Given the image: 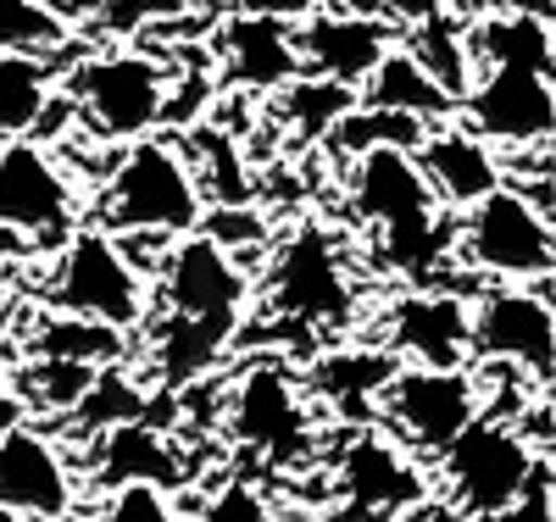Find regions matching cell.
Returning <instances> with one entry per match:
<instances>
[{
  "label": "cell",
  "instance_id": "7402d4cb",
  "mask_svg": "<svg viewBox=\"0 0 556 522\" xmlns=\"http://www.w3.org/2000/svg\"><path fill=\"white\" fill-rule=\"evenodd\" d=\"M473 73L484 67H540L556 73V34L540 17H479L473 28H462Z\"/></svg>",
  "mask_w": 556,
  "mask_h": 522
},
{
  "label": "cell",
  "instance_id": "f546056e",
  "mask_svg": "<svg viewBox=\"0 0 556 522\" xmlns=\"http://www.w3.org/2000/svg\"><path fill=\"white\" fill-rule=\"evenodd\" d=\"M101 522H184L173 511V500L162 489H146V484H128V489H112Z\"/></svg>",
  "mask_w": 556,
  "mask_h": 522
},
{
  "label": "cell",
  "instance_id": "ba28073f",
  "mask_svg": "<svg viewBox=\"0 0 556 522\" xmlns=\"http://www.w3.org/2000/svg\"><path fill=\"white\" fill-rule=\"evenodd\" d=\"M374 406L417 456H440L479 422V384L468 367H395Z\"/></svg>",
  "mask_w": 556,
  "mask_h": 522
},
{
  "label": "cell",
  "instance_id": "d6a6232c",
  "mask_svg": "<svg viewBox=\"0 0 556 522\" xmlns=\"http://www.w3.org/2000/svg\"><path fill=\"white\" fill-rule=\"evenodd\" d=\"M490 522H551V456H540V467H534V479L523 484V495L506 506L501 517H490Z\"/></svg>",
  "mask_w": 556,
  "mask_h": 522
},
{
  "label": "cell",
  "instance_id": "7c38bea8",
  "mask_svg": "<svg viewBox=\"0 0 556 522\" xmlns=\"http://www.w3.org/2000/svg\"><path fill=\"white\" fill-rule=\"evenodd\" d=\"M351 272L323 228H301L273 262V306L295 322H345L351 317Z\"/></svg>",
  "mask_w": 556,
  "mask_h": 522
},
{
  "label": "cell",
  "instance_id": "52a82bcc",
  "mask_svg": "<svg viewBox=\"0 0 556 522\" xmlns=\"http://www.w3.org/2000/svg\"><path fill=\"white\" fill-rule=\"evenodd\" d=\"M462 256L490 278H513L518 290V283H540L556 272V233L518 195V183H501L462 217Z\"/></svg>",
  "mask_w": 556,
  "mask_h": 522
},
{
  "label": "cell",
  "instance_id": "ab89813d",
  "mask_svg": "<svg viewBox=\"0 0 556 522\" xmlns=\"http://www.w3.org/2000/svg\"><path fill=\"white\" fill-rule=\"evenodd\" d=\"M0 522H23V517H7V511H0Z\"/></svg>",
  "mask_w": 556,
  "mask_h": 522
},
{
  "label": "cell",
  "instance_id": "44dd1931",
  "mask_svg": "<svg viewBox=\"0 0 556 522\" xmlns=\"http://www.w3.org/2000/svg\"><path fill=\"white\" fill-rule=\"evenodd\" d=\"M101 479L112 489H128V484H146V489H173L184 479V461L173 456V445L146 429V422H123V429H106L101 434Z\"/></svg>",
  "mask_w": 556,
  "mask_h": 522
},
{
  "label": "cell",
  "instance_id": "8d00e7d4",
  "mask_svg": "<svg viewBox=\"0 0 556 522\" xmlns=\"http://www.w3.org/2000/svg\"><path fill=\"white\" fill-rule=\"evenodd\" d=\"M440 12H445V0H390L384 7V17H395L401 28H417V23H429Z\"/></svg>",
  "mask_w": 556,
  "mask_h": 522
},
{
  "label": "cell",
  "instance_id": "9a60e30c",
  "mask_svg": "<svg viewBox=\"0 0 556 522\" xmlns=\"http://www.w3.org/2000/svg\"><path fill=\"white\" fill-rule=\"evenodd\" d=\"M340 495L356 511V522H390L395 511L424 500V472L401 445L362 434L340 456Z\"/></svg>",
  "mask_w": 556,
  "mask_h": 522
},
{
  "label": "cell",
  "instance_id": "1f68e13d",
  "mask_svg": "<svg viewBox=\"0 0 556 522\" xmlns=\"http://www.w3.org/2000/svg\"><path fill=\"white\" fill-rule=\"evenodd\" d=\"M206 228H195V233H206L212 245H223L228 256H235L240 245H251V240H262V217L251 212V206H217L212 217H201Z\"/></svg>",
  "mask_w": 556,
  "mask_h": 522
},
{
  "label": "cell",
  "instance_id": "d590c367",
  "mask_svg": "<svg viewBox=\"0 0 556 522\" xmlns=\"http://www.w3.org/2000/svg\"><path fill=\"white\" fill-rule=\"evenodd\" d=\"M556 0H484V17H540L551 23Z\"/></svg>",
  "mask_w": 556,
  "mask_h": 522
},
{
  "label": "cell",
  "instance_id": "d4e9b609",
  "mask_svg": "<svg viewBox=\"0 0 556 522\" xmlns=\"http://www.w3.org/2000/svg\"><path fill=\"white\" fill-rule=\"evenodd\" d=\"M395 356L390 351H334L323 356L317 372H312V390L323 400H340V406H374L379 390L395 378Z\"/></svg>",
  "mask_w": 556,
  "mask_h": 522
},
{
  "label": "cell",
  "instance_id": "30bf717a",
  "mask_svg": "<svg viewBox=\"0 0 556 522\" xmlns=\"http://www.w3.org/2000/svg\"><path fill=\"white\" fill-rule=\"evenodd\" d=\"M228 429H235L245 450L267 461H301L317 445V422H312V406L295 384V372L278 367L273 356L240 372L235 395H228Z\"/></svg>",
  "mask_w": 556,
  "mask_h": 522
},
{
  "label": "cell",
  "instance_id": "7a4b0ae2",
  "mask_svg": "<svg viewBox=\"0 0 556 522\" xmlns=\"http://www.w3.org/2000/svg\"><path fill=\"white\" fill-rule=\"evenodd\" d=\"M206 217L201 189L190 178L184 151H173L167 139H134L117 156L106 178V206L101 222L112 233H162V240H184Z\"/></svg>",
  "mask_w": 556,
  "mask_h": 522
},
{
  "label": "cell",
  "instance_id": "484cf974",
  "mask_svg": "<svg viewBox=\"0 0 556 522\" xmlns=\"http://www.w3.org/2000/svg\"><path fill=\"white\" fill-rule=\"evenodd\" d=\"M34 351H39V361H73V367H96L101 372V361H112L123 351V334L106 328V322H84V317L62 311V317L39 322Z\"/></svg>",
  "mask_w": 556,
  "mask_h": 522
},
{
  "label": "cell",
  "instance_id": "83f0119b",
  "mask_svg": "<svg viewBox=\"0 0 556 522\" xmlns=\"http://www.w3.org/2000/svg\"><path fill=\"white\" fill-rule=\"evenodd\" d=\"M190 145L206 156V167H190L195 189L206 183L212 195H217V206H245V201H251V189H245L251 173H245V162H240V151H235V139H228L223 128H195Z\"/></svg>",
  "mask_w": 556,
  "mask_h": 522
},
{
  "label": "cell",
  "instance_id": "836d02e7",
  "mask_svg": "<svg viewBox=\"0 0 556 522\" xmlns=\"http://www.w3.org/2000/svg\"><path fill=\"white\" fill-rule=\"evenodd\" d=\"M317 12V0H235V17H262V23H306Z\"/></svg>",
  "mask_w": 556,
  "mask_h": 522
},
{
  "label": "cell",
  "instance_id": "e0dca14e",
  "mask_svg": "<svg viewBox=\"0 0 556 522\" xmlns=\"http://www.w3.org/2000/svg\"><path fill=\"white\" fill-rule=\"evenodd\" d=\"M417 173H424V183L434 189V201L451 212V206H479L484 195H495V189L506 183L501 173V156L484 145V139H473L462 123H440L424 133V145L412 151Z\"/></svg>",
  "mask_w": 556,
  "mask_h": 522
},
{
  "label": "cell",
  "instance_id": "4316f807",
  "mask_svg": "<svg viewBox=\"0 0 556 522\" xmlns=\"http://www.w3.org/2000/svg\"><path fill=\"white\" fill-rule=\"evenodd\" d=\"M351 112H356V89H345V84H329V78H295V84H285V117L306 139L334 133Z\"/></svg>",
  "mask_w": 556,
  "mask_h": 522
},
{
  "label": "cell",
  "instance_id": "8fae6325",
  "mask_svg": "<svg viewBox=\"0 0 556 522\" xmlns=\"http://www.w3.org/2000/svg\"><path fill=\"white\" fill-rule=\"evenodd\" d=\"M468 356L506 361L540 384H551L556 367V311H551V278L540 290H490L468 306Z\"/></svg>",
  "mask_w": 556,
  "mask_h": 522
},
{
  "label": "cell",
  "instance_id": "603a6c76",
  "mask_svg": "<svg viewBox=\"0 0 556 522\" xmlns=\"http://www.w3.org/2000/svg\"><path fill=\"white\" fill-rule=\"evenodd\" d=\"M56 101V78L39 56L0 51V139H28L45 128V112Z\"/></svg>",
  "mask_w": 556,
  "mask_h": 522
},
{
  "label": "cell",
  "instance_id": "5bb4252c",
  "mask_svg": "<svg viewBox=\"0 0 556 522\" xmlns=\"http://www.w3.org/2000/svg\"><path fill=\"white\" fill-rule=\"evenodd\" d=\"M0 511L23 522H62L73 511V472L34 429L0 434Z\"/></svg>",
  "mask_w": 556,
  "mask_h": 522
},
{
  "label": "cell",
  "instance_id": "e575fe53",
  "mask_svg": "<svg viewBox=\"0 0 556 522\" xmlns=\"http://www.w3.org/2000/svg\"><path fill=\"white\" fill-rule=\"evenodd\" d=\"M39 7L45 12H51L62 28L67 23H89V17H106V7H112V0H39Z\"/></svg>",
  "mask_w": 556,
  "mask_h": 522
},
{
  "label": "cell",
  "instance_id": "4dcf8cb0",
  "mask_svg": "<svg viewBox=\"0 0 556 522\" xmlns=\"http://www.w3.org/2000/svg\"><path fill=\"white\" fill-rule=\"evenodd\" d=\"M195 522H278V517H273V506L262 500V489H251V484H228V489H217V495L201 506Z\"/></svg>",
  "mask_w": 556,
  "mask_h": 522
},
{
  "label": "cell",
  "instance_id": "2e32d148",
  "mask_svg": "<svg viewBox=\"0 0 556 522\" xmlns=\"http://www.w3.org/2000/svg\"><path fill=\"white\" fill-rule=\"evenodd\" d=\"M290 34H295L301 67H317V78L345 84V89H362L367 73H374V67L390 56V39H395L390 23L340 17V12H323V7H317L306 23H295Z\"/></svg>",
  "mask_w": 556,
  "mask_h": 522
},
{
  "label": "cell",
  "instance_id": "4fadbf2b",
  "mask_svg": "<svg viewBox=\"0 0 556 522\" xmlns=\"http://www.w3.org/2000/svg\"><path fill=\"white\" fill-rule=\"evenodd\" d=\"M0 222L34 233V240L67 233L73 222V178L34 139H7L0 145Z\"/></svg>",
  "mask_w": 556,
  "mask_h": 522
},
{
  "label": "cell",
  "instance_id": "3957f363",
  "mask_svg": "<svg viewBox=\"0 0 556 522\" xmlns=\"http://www.w3.org/2000/svg\"><path fill=\"white\" fill-rule=\"evenodd\" d=\"M534 467H540V450L513 429V422H495V417H479L468 434H456L440 450L451 506L473 522H490L513 506L523 495V484L534 479Z\"/></svg>",
  "mask_w": 556,
  "mask_h": 522
},
{
  "label": "cell",
  "instance_id": "5b68a950",
  "mask_svg": "<svg viewBox=\"0 0 556 522\" xmlns=\"http://www.w3.org/2000/svg\"><path fill=\"white\" fill-rule=\"evenodd\" d=\"M51 301L67 317L106 322V328L123 334L128 322L146 317V278H139V267L128 262V251L112 240L106 228H78L67 240V251H62Z\"/></svg>",
  "mask_w": 556,
  "mask_h": 522
},
{
  "label": "cell",
  "instance_id": "8992f818",
  "mask_svg": "<svg viewBox=\"0 0 556 522\" xmlns=\"http://www.w3.org/2000/svg\"><path fill=\"white\" fill-rule=\"evenodd\" d=\"M462 128L490 151H551L556 128V73L540 67H484L468 101L456 106Z\"/></svg>",
  "mask_w": 556,
  "mask_h": 522
},
{
  "label": "cell",
  "instance_id": "6da1fadb",
  "mask_svg": "<svg viewBox=\"0 0 556 522\" xmlns=\"http://www.w3.org/2000/svg\"><path fill=\"white\" fill-rule=\"evenodd\" d=\"M351 206L384 233L395 267H429L451 245V212L434 201L412 151L374 145L351 156Z\"/></svg>",
  "mask_w": 556,
  "mask_h": 522
},
{
  "label": "cell",
  "instance_id": "d6986e66",
  "mask_svg": "<svg viewBox=\"0 0 556 522\" xmlns=\"http://www.w3.org/2000/svg\"><path fill=\"white\" fill-rule=\"evenodd\" d=\"M217 56L228 84L240 89H285L301 78L295 56V34L285 23H262V17H235L217 34Z\"/></svg>",
  "mask_w": 556,
  "mask_h": 522
},
{
  "label": "cell",
  "instance_id": "ac0fdd59",
  "mask_svg": "<svg viewBox=\"0 0 556 522\" xmlns=\"http://www.w3.org/2000/svg\"><path fill=\"white\" fill-rule=\"evenodd\" d=\"M390 356L417 367H468V301L462 295H401L390 306Z\"/></svg>",
  "mask_w": 556,
  "mask_h": 522
},
{
  "label": "cell",
  "instance_id": "f1b7e54d",
  "mask_svg": "<svg viewBox=\"0 0 556 522\" xmlns=\"http://www.w3.org/2000/svg\"><path fill=\"white\" fill-rule=\"evenodd\" d=\"M62 23L39 7V0H0V51L28 56L45 51V44H62Z\"/></svg>",
  "mask_w": 556,
  "mask_h": 522
},
{
  "label": "cell",
  "instance_id": "9c48e42d",
  "mask_svg": "<svg viewBox=\"0 0 556 522\" xmlns=\"http://www.w3.org/2000/svg\"><path fill=\"white\" fill-rule=\"evenodd\" d=\"M156 283H162V317L223 328V334H235V322L251 301V278H245L240 256L212 245L206 233L173 240L156 262Z\"/></svg>",
  "mask_w": 556,
  "mask_h": 522
},
{
  "label": "cell",
  "instance_id": "ffe728a7",
  "mask_svg": "<svg viewBox=\"0 0 556 522\" xmlns=\"http://www.w3.org/2000/svg\"><path fill=\"white\" fill-rule=\"evenodd\" d=\"M356 106H362V112L412 117V123H424V128L456 117V101H445V94L424 78V67H417L406 51H390L374 73H367V84L356 89Z\"/></svg>",
  "mask_w": 556,
  "mask_h": 522
},
{
  "label": "cell",
  "instance_id": "cb8c5ba5",
  "mask_svg": "<svg viewBox=\"0 0 556 522\" xmlns=\"http://www.w3.org/2000/svg\"><path fill=\"white\" fill-rule=\"evenodd\" d=\"M406 56L424 67V78L445 94V101H468V89H473V62H468V44H462V28L440 12L429 23H417L406 28Z\"/></svg>",
  "mask_w": 556,
  "mask_h": 522
},
{
  "label": "cell",
  "instance_id": "74e56055",
  "mask_svg": "<svg viewBox=\"0 0 556 522\" xmlns=\"http://www.w3.org/2000/svg\"><path fill=\"white\" fill-rule=\"evenodd\" d=\"M12 429H23V395L7 378V367H0V434H12Z\"/></svg>",
  "mask_w": 556,
  "mask_h": 522
},
{
  "label": "cell",
  "instance_id": "f35d334b",
  "mask_svg": "<svg viewBox=\"0 0 556 522\" xmlns=\"http://www.w3.org/2000/svg\"><path fill=\"white\" fill-rule=\"evenodd\" d=\"M384 7H390V0H329V12H340V17H374V23H384Z\"/></svg>",
  "mask_w": 556,
  "mask_h": 522
},
{
  "label": "cell",
  "instance_id": "277c9868",
  "mask_svg": "<svg viewBox=\"0 0 556 522\" xmlns=\"http://www.w3.org/2000/svg\"><path fill=\"white\" fill-rule=\"evenodd\" d=\"M67 101L78 106V117L101 139L134 145V139H146L167 112V73L151 56L106 51V56H89V62L73 67Z\"/></svg>",
  "mask_w": 556,
  "mask_h": 522
}]
</instances>
